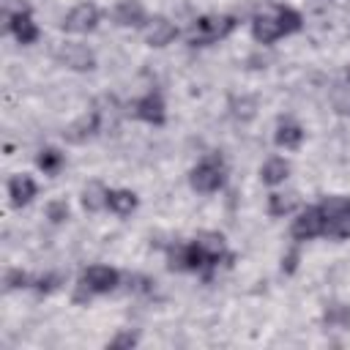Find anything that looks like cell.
I'll return each instance as SVG.
<instances>
[{
  "mask_svg": "<svg viewBox=\"0 0 350 350\" xmlns=\"http://www.w3.org/2000/svg\"><path fill=\"white\" fill-rule=\"evenodd\" d=\"M323 219H325V235L331 238H350V200L347 197H328L323 205Z\"/></svg>",
  "mask_w": 350,
  "mask_h": 350,
  "instance_id": "cell-1",
  "label": "cell"
},
{
  "mask_svg": "<svg viewBox=\"0 0 350 350\" xmlns=\"http://www.w3.org/2000/svg\"><path fill=\"white\" fill-rule=\"evenodd\" d=\"M235 27L232 16H202L194 22V27L189 30V44L202 46V44H213L219 38H224L230 30Z\"/></svg>",
  "mask_w": 350,
  "mask_h": 350,
  "instance_id": "cell-2",
  "label": "cell"
},
{
  "mask_svg": "<svg viewBox=\"0 0 350 350\" xmlns=\"http://www.w3.org/2000/svg\"><path fill=\"white\" fill-rule=\"evenodd\" d=\"M191 186L197 191H216L224 183V167L219 159H205L191 170Z\"/></svg>",
  "mask_w": 350,
  "mask_h": 350,
  "instance_id": "cell-3",
  "label": "cell"
},
{
  "mask_svg": "<svg viewBox=\"0 0 350 350\" xmlns=\"http://www.w3.org/2000/svg\"><path fill=\"white\" fill-rule=\"evenodd\" d=\"M325 230V219H323V211L320 205L317 208H306L298 213V219L293 221V238L298 241H309L314 235H320Z\"/></svg>",
  "mask_w": 350,
  "mask_h": 350,
  "instance_id": "cell-4",
  "label": "cell"
},
{
  "mask_svg": "<svg viewBox=\"0 0 350 350\" xmlns=\"http://www.w3.org/2000/svg\"><path fill=\"white\" fill-rule=\"evenodd\" d=\"M252 36L260 41V44H271L276 41L279 36H287L284 33V25H282V16H279V8L273 14H260L254 16L252 22Z\"/></svg>",
  "mask_w": 350,
  "mask_h": 350,
  "instance_id": "cell-5",
  "label": "cell"
},
{
  "mask_svg": "<svg viewBox=\"0 0 350 350\" xmlns=\"http://www.w3.org/2000/svg\"><path fill=\"white\" fill-rule=\"evenodd\" d=\"M98 22V8L90 3H79L77 8L68 11V16L63 19V27L71 33H90Z\"/></svg>",
  "mask_w": 350,
  "mask_h": 350,
  "instance_id": "cell-6",
  "label": "cell"
},
{
  "mask_svg": "<svg viewBox=\"0 0 350 350\" xmlns=\"http://www.w3.org/2000/svg\"><path fill=\"white\" fill-rule=\"evenodd\" d=\"M57 60L63 63V66H68V68H74V71H90L93 68V52L88 49V46H82V44H63L60 49H57Z\"/></svg>",
  "mask_w": 350,
  "mask_h": 350,
  "instance_id": "cell-7",
  "label": "cell"
},
{
  "mask_svg": "<svg viewBox=\"0 0 350 350\" xmlns=\"http://www.w3.org/2000/svg\"><path fill=\"white\" fill-rule=\"evenodd\" d=\"M82 282H85L93 293H109V290H115V284H118V271L109 268V265H90V268L85 271Z\"/></svg>",
  "mask_w": 350,
  "mask_h": 350,
  "instance_id": "cell-8",
  "label": "cell"
},
{
  "mask_svg": "<svg viewBox=\"0 0 350 350\" xmlns=\"http://www.w3.org/2000/svg\"><path fill=\"white\" fill-rule=\"evenodd\" d=\"M175 36H178V30H175V25H172L170 19L156 16V19H150V22H148L145 41H148L150 46H167V44H170Z\"/></svg>",
  "mask_w": 350,
  "mask_h": 350,
  "instance_id": "cell-9",
  "label": "cell"
},
{
  "mask_svg": "<svg viewBox=\"0 0 350 350\" xmlns=\"http://www.w3.org/2000/svg\"><path fill=\"white\" fill-rule=\"evenodd\" d=\"M8 197H11V205H16V208L27 205V202L36 197V183H33V178H30V175H14V178L8 180Z\"/></svg>",
  "mask_w": 350,
  "mask_h": 350,
  "instance_id": "cell-10",
  "label": "cell"
},
{
  "mask_svg": "<svg viewBox=\"0 0 350 350\" xmlns=\"http://www.w3.org/2000/svg\"><path fill=\"white\" fill-rule=\"evenodd\" d=\"M134 115L148 120V123H164V101L156 93H148L134 104Z\"/></svg>",
  "mask_w": 350,
  "mask_h": 350,
  "instance_id": "cell-11",
  "label": "cell"
},
{
  "mask_svg": "<svg viewBox=\"0 0 350 350\" xmlns=\"http://www.w3.org/2000/svg\"><path fill=\"white\" fill-rule=\"evenodd\" d=\"M8 27H11V33L16 36V41H19V44H30V41H36V38H38V27H36V22L30 19V14H27V11H16V14L11 16Z\"/></svg>",
  "mask_w": 350,
  "mask_h": 350,
  "instance_id": "cell-12",
  "label": "cell"
},
{
  "mask_svg": "<svg viewBox=\"0 0 350 350\" xmlns=\"http://www.w3.org/2000/svg\"><path fill=\"white\" fill-rule=\"evenodd\" d=\"M115 22L123 25V27H137L145 22V8L142 3L137 0H123L118 8H115Z\"/></svg>",
  "mask_w": 350,
  "mask_h": 350,
  "instance_id": "cell-13",
  "label": "cell"
},
{
  "mask_svg": "<svg viewBox=\"0 0 350 350\" xmlns=\"http://www.w3.org/2000/svg\"><path fill=\"white\" fill-rule=\"evenodd\" d=\"M109 202V191L101 186V183H88L85 189H82V205L88 208V211H101L104 205Z\"/></svg>",
  "mask_w": 350,
  "mask_h": 350,
  "instance_id": "cell-14",
  "label": "cell"
},
{
  "mask_svg": "<svg viewBox=\"0 0 350 350\" xmlns=\"http://www.w3.org/2000/svg\"><path fill=\"white\" fill-rule=\"evenodd\" d=\"M98 126V120H96V115H82L79 120H74L63 134H66V139L68 142H82V139H88L90 137V131Z\"/></svg>",
  "mask_w": 350,
  "mask_h": 350,
  "instance_id": "cell-15",
  "label": "cell"
},
{
  "mask_svg": "<svg viewBox=\"0 0 350 350\" xmlns=\"http://www.w3.org/2000/svg\"><path fill=\"white\" fill-rule=\"evenodd\" d=\"M287 172H290V164L284 159H268L260 170V178H262V183L273 186V183H282L287 178Z\"/></svg>",
  "mask_w": 350,
  "mask_h": 350,
  "instance_id": "cell-16",
  "label": "cell"
},
{
  "mask_svg": "<svg viewBox=\"0 0 350 350\" xmlns=\"http://www.w3.org/2000/svg\"><path fill=\"white\" fill-rule=\"evenodd\" d=\"M301 137H304V131L293 120H282L279 129H276V145H282V148H298Z\"/></svg>",
  "mask_w": 350,
  "mask_h": 350,
  "instance_id": "cell-17",
  "label": "cell"
},
{
  "mask_svg": "<svg viewBox=\"0 0 350 350\" xmlns=\"http://www.w3.org/2000/svg\"><path fill=\"white\" fill-rule=\"evenodd\" d=\"M118 216H126V213H131L134 208H137V194L134 191H126V189H120V191H109V202H107Z\"/></svg>",
  "mask_w": 350,
  "mask_h": 350,
  "instance_id": "cell-18",
  "label": "cell"
},
{
  "mask_svg": "<svg viewBox=\"0 0 350 350\" xmlns=\"http://www.w3.org/2000/svg\"><path fill=\"white\" fill-rule=\"evenodd\" d=\"M197 246L205 252V257H208L211 262H216L219 254H221V249H224V238H221L219 232H202V235L197 238Z\"/></svg>",
  "mask_w": 350,
  "mask_h": 350,
  "instance_id": "cell-19",
  "label": "cell"
},
{
  "mask_svg": "<svg viewBox=\"0 0 350 350\" xmlns=\"http://www.w3.org/2000/svg\"><path fill=\"white\" fill-rule=\"evenodd\" d=\"M295 202H298L295 194H271L268 197V211H271V216H284L295 208Z\"/></svg>",
  "mask_w": 350,
  "mask_h": 350,
  "instance_id": "cell-20",
  "label": "cell"
},
{
  "mask_svg": "<svg viewBox=\"0 0 350 350\" xmlns=\"http://www.w3.org/2000/svg\"><path fill=\"white\" fill-rule=\"evenodd\" d=\"M60 164H63V153H60V150H55V148L41 150V156H38V167H41L44 172H57Z\"/></svg>",
  "mask_w": 350,
  "mask_h": 350,
  "instance_id": "cell-21",
  "label": "cell"
},
{
  "mask_svg": "<svg viewBox=\"0 0 350 350\" xmlns=\"http://www.w3.org/2000/svg\"><path fill=\"white\" fill-rule=\"evenodd\" d=\"M325 323H328V325H350V306H345V304H334V306H328V312H325Z\"/></svg>",
  "mask_w": 350,
  "mask_h": 350,
  "instance_id": "cell-22",
  "label": "cell"
},
{
  "mask_svg": "<svg viewBox=\"0 0 350 350\" xmlns=\"http://www.w3.org/2000/svg\"><path fill=\"white\" fill-rule=\"evenodd\" d=\"M25 284H27V273H25V271L14 268V271L5 273V287H8V290H14V287H25Z\"/></svg>",
  "mask_w": 350,
  "mask_h": 350,
  "instance_id": "cell-23",
  "label": "cell"
},
{
  "mask_svg": "<svg viewBox=\"0 0 350 350\" xmlns=\"http://www.w3.org/2000/svg\"><path fill=\"white\" fill-rule=\"evenodd\" d=\"M46 216H49L52 221H63V219L68 216V205H66V202H49V205H46Z\"/></svg>",
  "mask_w": 350,
  "mask_h": 350,
  "instance_id": "cell-24",
  "label": "cell"
},
{
  "mask_svg": "<svg viewBox=\"0 0 350 350\" xmlns=\"http://www.w3.org/2000/svg\"><path fill=\"white\" fill-rule=\"evenodd\" d=\"M137 342V336L134 334H118L112 342H109V347H131Z\"/></svg>",
  "mask_w": 350,
  "mask_h": 350,
  "instance_id": "cell-25",
  "label": "cell"
},
{
  "mask_svg": "<svg viewBox=\"0 0 350 350\" xmlns=\"http://www.w3.org/2000/svg\"><path fill=\"white\" fill-rule=\"evenodd\" d=\"M295 260H298V254L293 252V254H290V257L282 262V268H284V271H293V268H295Z\"/></svg>",
  "mask_w": 350,
  "mask_h": 350,
  "instance_id": "cell-26",
  "label": "cell"
}]
</instances>
